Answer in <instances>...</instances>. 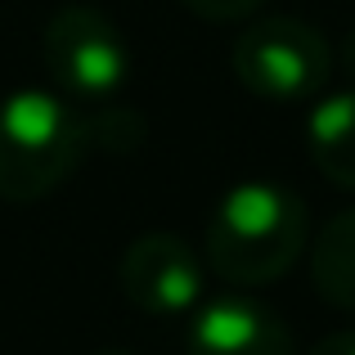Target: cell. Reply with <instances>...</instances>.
<instances>
[{
  "instance_id": "obj_6",
  "label": "cell",
  "mask_w": 355,
  "mask_h": 355,
  "mask_svg": "<svg viewBox=\"0 0 355 355\" xmlns=\"http://www.w3.org/2000/svg\"><path fill=\"white\" fill-rule=\"evenodd\" d=\"M189 355H297L293 329L252 297L198 302L184 329Z\"/></svg>"
},
{
  "instance_id": "obj_5",
  "label": "cell",
  "mask_w": 355,
  "mask_h": 355,
  "mask_svg": "<svg viewBox=\"0 0 355 355\" xmlns=\"http://www.w3.org/2000/svg\"><path fill=\"white\" fill-rule=\"evenodd\" d=\"M117 284L135 311L153 320H184L202 302V261L180 234H139L121 252Z\"/></svg>"
},
{
  "instance_id": "obj_1",
  "label": "cell",
  "mask_w": 355,
  "mask_h": 355,
  "mask_svg": "<svg viewBox=\"0 0 355 355\" xmlns=\"http://www.w3.org/2000/svg\"><path fill=\"white\" fill-rule=\"evenodd\" d=\"M207 266L234 288H266L306 248V202L279 180H243L207 220Z\"/></svg>"
},
{
  "instance_id": "obj_7",
  "label": "cell",
  "mask_w": 355,
  "mask_h": 355,
  "mask_svg": "<svg viewBox=\"0 0 355 355\" xmlns=\"http://www.w3.org/2000/svg\"><path fill=\"white\" fill-rule=\"evenodd\" d=\"M306 148L324 180L355 193V90H333L315 99L306 117Z\"/></svg>"
},
{
  "instance_id": "obj_8",
  "label": "cell",
  "mask_w": 355,
  "mask_h": 355,
  "mask_svg": "<svg viewBox=\"0 0 355 355\" xmlns=\"http://www.w3.org/2000/svg\"><path fill=\"white\" fill-rule=\"evenodd\" d=\"M311 284L338 311H355V207L338 211L311 248Z\"/></svg>"
},
{
  "instance_id": "obj_10",
  "label": "cell",
  "mask_w": 355,
  "mask_h": 355,
  "mask_svg": "<svg viewBox=\"0 0 355 355\" xmlns=\"http://www.w3.org/2000/svg\"><path fill=\"white\" fill-rule=\"evenodd\" d=\"M311 355H355V329H347V333H333V338L315 342V351H311Z\"/></svg>"
},
{
  "instance_id": "obj_2",
  "label": "cell",
  "mask_w": 355,
  "mask_h": 355,
  "mask_svg": "<svg viewBox=\"0 0 355 355\" xmlns=\"http://www.w3.org/2000/svg\"><path fill=\"white\" fill-rule=\"evenodd\" d=\"M86 121L59 90L23 86L0 99V202H36L54 193L86 153Z\"/></svg>"
},
{
  "instance_id": "obj_3",
  "label": "cell",
  "mask_w": 355,
  "mask_h": 355,
  "mask_svg": "<svg viewBox=\"0 0 355 355\" xmlns=\"http://www.w3.org/2000/svg\"><path fill=\"white\" fill-rule=\"evenodd\" d=\"M234 77L266 104H306L329 86L333 50L302 18H257L234 41Z\"/></svg>"
},
{
  "instance_id": "obj_9",
  "label": "cell",
  "mask_w": 355,
  "mask_h": 355,
  "mask_svg": "<svg viewBox=\"0 0 355 355\" xmlns=\"http://www.w3.org/2000/svg\"><path fill=\"white\" fill-rule=\"evenodd\" d=\"M189 14L207 18V23H243V18H252L266 0H180Z\"/></svg>"
},
{
  "instance_id": "obj_11",
  "label": "cell",
  "mask_w": 355,
  "mask_h": 355,
  "mask_svg": "<svg viewBox=\"0 0 355 355\" xmlns=\"http://www.w3.org/2000/svg\"><path fill=\"white\" fill-rule=\"evenodd\" d=\"M342 68H347V77H351V90H355V27L347 32V41H342Z\"/></svg>"
},
{
  "instance_id": "obj_4",
  "label": "cell",
  "mask_w": 355,
  "mask_h": 355,
  "mask_svg": "<svg viewBox=\"0 0 355 355\" xmlns=\"http://www.w3.org/2000/svg\"><path fill=\"white\" fill-rule=\"evenodd\" d=\"M41 59L68 104H113L126 86L130 54L117 23L95 5H68L45 23Z\"/></svg>"
},
{
  "instance_id": "obj_12",
  "label": "cell",
  "mask_w": 355,
  "mask_h": 355,
  "mask_svg": "<svg viewBox=\"0 0 355 355\" xmlns=\"http://www.w3.org/2000/svg\"><path fill=\"white\" fill-rule=\"evenodd\" d=\"M95 355H135V351H121V347H113V351H95Z\"/></svg>"
}]
</instances>
